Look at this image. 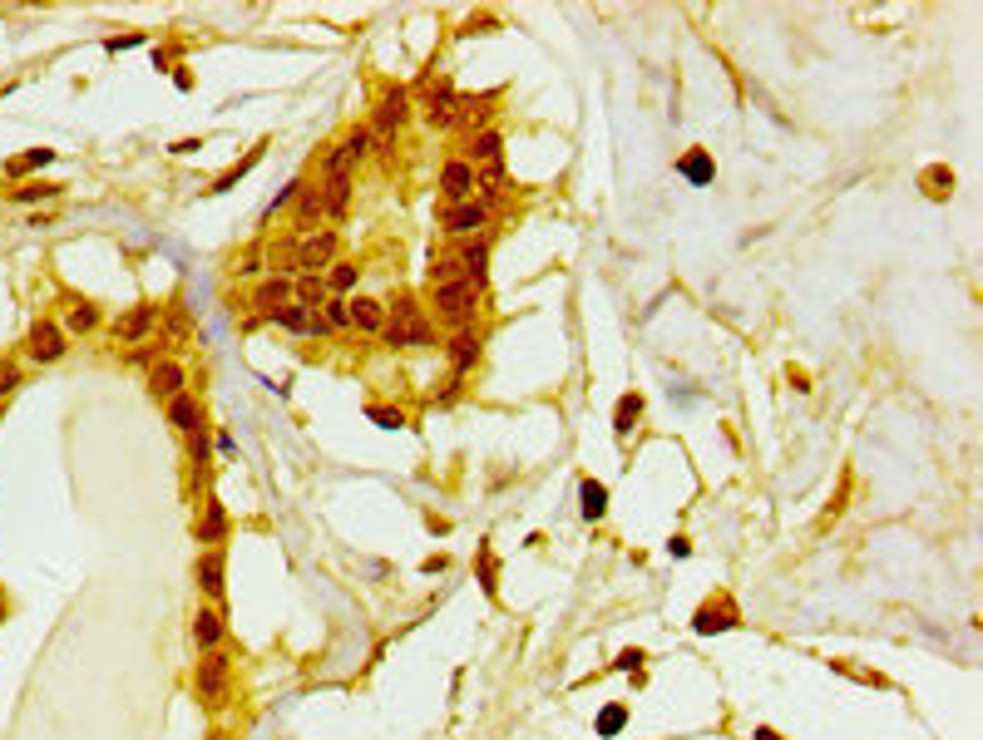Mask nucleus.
<instances>
[{"label": "nucleus", "instance_id": "f257e3e1", "mask_svg": "<svg viewBox=\"0 0 983 740\" xmlns=\"http://www.w3.org/2000/svg\"><path fill=\"white\" fill-rule=\"evenodd\" d=\"M385 346H395V351H431L435 346V321L431 311L421 306V296L401 291L391 306H385Z\"/></svg>", "mask_w": 983, "mask_h": 740}, {"label": "nucleus", "instance_id": "f03ea898", "mask_svg": "<svg viewBox=\"0 0 983 740\" xmlns=\"http://www.w3.org/2000/svg\"><path fill=\"white\" fill-rule=\"evenodd\" d=\"M479 287H469V282H450V287H431V306L435 316L431 321H445L450 331H469L479 316Z\"/></svg>", "mask_w": 983, "mask_h": 740}, {"label": "nucleus", "instance_id": "7ed1b4c3", "mask_svg": "<svg viewBox=\"0 0 983 740\" xmlns=\"http://www.w3.org/2000/svg\"><path fill=\"white\" fill-rule=\"evenodd\" d=\"M193 691H198V701H203L208 711L227 706V696H233V657H227L223 647L198 657V666H193Z\"/></svg>", "mask_w": 983, "mask_h": 740}, {"label": "nucleus", "instance_id": "20e7f679", "mask_svg": "<svg viewBox=\"0 0 983 740\" xmlns=\"http://www.w3.org/2000/svg\"><path fill=\"white\" fill-rule=\"evenodd\" d=\"M337 262V232H301L297 247H292V272L297 277H317L321 267H331Z\"/></svg>", "mask_w": 983, "mask_h": 740}, {"label": "nucleus", "instance_id": "39448f33", "mask_svg": "<svg viewBox=\"0 0 983 740\" xmlns=\"http://www.w3.org/2000/svg\"><path fill=\"white\" fill-rule=\"evenodd\" d=\"M371 153V134L366 129H347L337 143H331V153H327V178H351V168L361 163V158Z\"/></svg>", "mask_w": 983, "mask_h": 740}, {"label": "nucleus", "instance_id": "423d86ee", "mask_svg": "<svg viewBox=\"0 0 983 740\" xmlns=\"http://www.w3.org/2000/svg\"><path fill=\"white\" fill-rule=\"evenodd\" d=\"M440 227L450 232V237H459V242H469V237H485V227H489V208L485 203H455V208H445L440 213Z\"/></svg>", "mask_w": 983, "mask_h": 740}, {"label": "nucleus", "instance_id": "0eeeda50", "mask_svg": "<svg viewBox=\"0 0 983 740\" xmlns=\"http://www.w3.org/2000/svg\"><path fill=\"white\" fill-rule=\"evenodd\" d=\"M153 326H159V306H153V301H139V306H129V311L114 321V341L139 346V341H149Z\"/></svg>", "mask_w": 983, "mask_h": 740}, {"label": "nucleus", "instance_id": "6e6552de", "mask_svg": "<svg viewBox=\"0 0 983 740\" xmlns=\"http://www.w3.org/2000/svg\"><path fill=\"white\" fill-rule=\"evenodd\" d=\"M737 622H741V607L727 597V592H717V597H707L702 607H697L692 627L702 632V637H712V632H727V627H737Z\"/></svg>", "mask_w": 983, "mask_h": 740}, {"label": "nucleus", "instance_id": "1a4fd4ad", "mask_svg": "<svg viewBox=\"0 0 983 740\" xmlns=\"http://www.w3.org/2000/svg\"><path fill=\"white\" fill-rule=\"evenodd\" d=\"M25 351H30V361L55 365L70 346H65V331H60L55 321H35V326H30V336H25Z\"/></svg>", "mask_w": 983, "mask_h": 740}, {"label": "nucleus", "instance_id": "9d476101", "mask_svg": "<svg viewBox=\"0 0 983 740\" xmlns=\"http://www.w3.org/2000/svg\"><path fill=\"white\" fill-rule=\"evenodd\" d=\"M440 198L450 208L475 198V168H469L465 158H445V168H440Z\"/></svg>", "mask_w": 983, "mask_h": 740}, {"label": "nucleus", "instance_id": "9b49d317", "mask_svg": "<svg viewBox=\"0 0 983 740\" xmlns=\"http://www.w3.org/2000/svg\"><path fill=\"white\" fill-rule=\"evenodd\" d=\"M425 124H431V129H455L459 124V94H455L450 79H440L431 89V99H425Z\"/></svg>", "mask_w": 983, "mask_h": 740}, {"label": "nucleus", "instance_id": "f8f14e48", "mask_svg": "<svg viewBox=\"0 0 983 740\" xmlns=\"http://www.w3.org/2000/svg\"><path fill=\"white\" fill-rule=\"evenodd\" d=\"M272 321H277L282 331H292V336H327V331H331V326L321 321V306L311 311V306H301V301H287L277 316H272Z\"/></svg>", "mask_w": 983, "mask_h": 740}, {"label": "nucleus", "instance_id": "ddd939ff", "mask_svg": "<svg viewBox=\"0 0 983 740\" xmlns=\"http://www.w3.org/2000/svg\"><path fill=\"white\" fill-rule=\"evenodd\" d=\"M445 356H450V365H455V375H465V370H475L479 365V356H485V331H455L450 336V346H445Z\"/></svg>", "mask_w": 983, "mask_h": 740}, {"label": "nucleus", "instance_id": "4468645a", "mask_svg": "<svg viewBox=\"0 0 983 740\" xmlns=\"http://www.w3.org/2000/svg\"><path fill=\"white\" fill-rule=\"evenodd\" d=\"M193 578H198V587L208 592V597H223V578H227V558H223V548H208V553H198V563H193Z\"/></svg>", "mask_w": 983, "mask_h": 740}, {"label": "nucleus", "instance_id": "2eb2a0df", "mask_svg": "<svg viewBox=\"0 0 983 740\" xmlns=\"http://www.w3.org/2000/svg\"><path fill=\"white\" fill-rule=\"evenodd\" d=\"M183 385H188V370H183L179 361H159V365L149 370V395L163 400V405H169V400H179Z\"/></svg>", "mask_w": 983, "mask_h": 740}, {"label": "nucleus", "instance_id": "dca6fc26", "mask_svg": "<svg viewBox=\"0 0 983 740\" xmlns=\"http://www.w3.org/2000/svg\"><path fill=\"white\" fill-rule=\"evenodd\" d=\"M223 637H227L223 612H218V607H198L193 612V647L198 652H218V647H223Z\"/></svg>", "mask_w": 983, "mask_h": 740}, {"label": "nucleus", "instance_id": "f3484780", "mask_svg": "<svg viewBox=\"0 0 983 740\" xmlns=\"http://www.w3.org/2000/svg\"><path fill=\"white\" fill-rule=\"evenodd\" d=\"M455 257H459V267H465V282L469 287H479L485 291V277H489V242L485 237H469V242H459L455 247Z\"/></svg>", "mask_w": 983, "mask_h": 740}, {"label": "nucleus", "instance_id": "a211bd4d", "mask_svg": "<svg viewBox=\"0 0 983 740\" xmlns=\"http://www.w3.org/2000/svg\"><path fill=\"white\" fill-rule=\"evenodd\" d=\"M292 282H297V277H282V272H272L267 282H257V291H253V306H257V311H263V316H277L282 306L292 301Z\"/></svg>", "mask_w": 983, "mask_h": 740}, {"label": "nucleus", "instance_id": "6ab92c4d", "mask_svg": "<svg viewBox=\"0 0 983 740\" xmlns=\"http://www.w3.org/2000/svg\"><path fill=\"white\" fill-rule=\"evenodd\" d=\"M227 538V509L223 499H203V518H198V543L218 548Z\"/></svg>", "mask_w": 983, "mask_h": 740}, {"label": "nucleus", "instance_id": "aec40b11", "mask_svg": "<svg viewBox=\"0 0 983 740\" xmlns=\"http://www.w3.org/2000/svg\"><path fill=\"white\" fill-rule=\"evenodd\" d=\"M169 425L179 430V435H188V439H193L198 430H203V405H198V400L188 395V390H183L179 400H169Z\"/></svg>", "mask_w": 983, "mask_h": 740}, {"label": "nucleus", "instance_id": "412c9836", "mask_svg": "<svg viewBox=\"0 0 983 740\" xmlns=\"http://www.w3.org/2000/svg\"><path fill=\"white\" fill-rule=\"evenodd\" d=\"M499 158H505V134H499V129H485V134H475V139H469V153H465L469 168L499 163Z\"/></svg>", "mask_w": 983, "mask_h": 740}, {"label": "nucleus", "instance_id": "4be33fe9", "mask_svg": "<svg viewBox=\"0 0 983 740\" xmlns=\"http://www.w3.org/2000/svg\"><path fill=\"white\" fill-rule=\"evenodd\" d=\"M351 326L366 336H381L385 331V301H376V296H357L351 301Z\"/></svg>", "mask_w": 983, "mask_h": 740}, {"label": "nucleus", "instance_id": "5701e85b", "mask_svg": "<svg viewBox=\"0 0 983 740\" xmlns=\"http://www.w3.org/2000/svg\"><path fill=\"white\" fill-rule=\"evenodd\" d=\"M321 213L327 217H341L351 208V178H321Z\"/></svg>", "mask_w": 983, "mask_h": 740}, {"label": "nucleus", "instance_id": "b1692460", "mask_svg": "<svg viewBox=\"0 0 983 740\" xmlns=\"http://www.w3.org/2000/svg\"><path fill=\"white\" fill-rule=\"evenodd\" d=\"M450 282H465V267H459L455 252H440V257H431V267H425V287H450Z\"/></svg>", "mask_w": 983, "mask_h": 740}, {"label": "nucleus", "instance_id": "393cba45", "mask_svg": "<svg viewBox=\"0 0 983 740\" xmlns=\"http://www.w3.org/2000/svg\"><path fill=\"white\" fill-rule=\"evenodd\" d=\"M475 193L485 198V208L495 203L499 193H505V158H499V163H485V168H475Z\"/></svg>", "mask_w": 983, "mask_h": 740}, {"label": "nucleus", "instance_id": "a878e982", "mask_svg": "<svg viewBox=\"0 0 983 740\" xmlns=\"http://www.w3.org/2000/svg\"><path fill=\"white\" fill-rule=\"evenodd\" d=\"M489 104L495 99H459V129H469V139H475V134H485V124H489Z\"/></svg>", "mask_w": 983, "mask_h": 740}, {"label": "nucleus", "instance_id": "bb28decb", "mask_svg": "<svg viewBox=\"0 0 983 740\" xmlns=\"http://www.w3.org/2000/svg\"><path fill=\"white\" fill-rule=\"evenodd\" d=\"M317 217H321V188L301 183V188H297V227L311 232V222H317Z\"/></svg>", "mask_w": 983, "mask_h": 740}, {"label": "nucleus", "instance_id": "cd10ccee", "mask_svg": "<svg viewBox=\"0 0 983 740\" xmlns=\"http://www.w3.org/2000/svg\"><path fill=\"white\" fill-rule=\"evenodd\" d=\"M357 277H361L357 262H341V257H337V262H331V272H327V291H331V296H347L351 287H357Z\"/></svg>", "mask_w": 983, "mask_h": 740}, {"label": "nucleus", "instance_id": "c85d7f7f", "mask_svg": "<svg viewBox=\"0 0 983 740\" xmlns=\"http://www.w3.org/2000/svg\"><path fill=\"white\" fill-rule=\"evenodd\" d=\"M327 296H331V291H327V282H321V277H297V282H292V301L311 306V311H317Z\"/></svg>", "mask_w": 983, "mask_h": 740}, {"label": "nucleus", "instance_id": "c756f323", "mask_svg": "<svg viewBox=\"0 0 983 740\" xmlns=\"http://www.w3.org/2000/svg\"><path fill=\"white\" fill-rule=\"evenodd\" d=\"M637 420H643V395H623V400H618V410H613V430H618V435L627 439Z\"/></svg>", "mask_w": 983, "mask_h": 740}, {"label": "nucleus", "instance_id": "7c9ffc66", "mask_svg": "<svg viewBox=\"0 0 983 740\" xmlns=\"http://www.w3.org/2000/svg\"><path fill=\"white\" fill-rule=\"evenodd\" d=\"M321 321H327L331 331H351V301L347 296H327V301H321Z\"/></svg>", "mask_w": 983, "mask_h": 740}, {"label": "nucleus", "instance_id": "2f4dec72", "mask_svg": "<svg viewBox=\"0 0 983 740\" xmlns=\"http://www.w3.org/2000/svg\"><path fill=\"white\" fill-rule=\"evenodd\" d=\"M94 326H99V306H89V301H75L70 306V316H65V331H94Z\"/></svg>", "mask_w": 983, "mask_h": 740}, {"label": "nucleus", "instance_id": "473e14b6", "mask_svg": "<svg viewBox=\"0 0 983 740\" xmlns=\"http://www.w3.org/2000/svg\"><path fill=\"white\" fill-rule=\"evenodd\" d=\"M583 513H589V518H603V513H608V489H603V484L583 479Z\"/></svg>", "mask_w": 983, "mask_h": 740}, {"label": "nucleus", "instance_id": "72a5a7b5", "mask_svg": "<svg viewBox=\"0 0 983 740\" xmlns=\"http://www.w3.org/2000/svg\"><path fill=\"white\" fill-rule=\"evenodd\" d=\"M10 198H15V203H45V198H60V183H25Z\"/></svg>", "mask_w": 983, "mask_h": 740}, {"label": "nucleus", "instance_id": "f704fd0d", "mask_svg": "<svg viewBox=\"0 0 983 740\" xmlns=\"http://www.w3.org/2000/svg\"><path fill=\"white\" fill-rule=\"evenodd\" d=\"M366 420L381 430H405V410H391V405H371L366 410Z\"/></svg>", "mask_w": 983, "mask_h": 740}, {"label": "nucleus", "instance_id": "c9c22d12", "mask_svg": "<svg viewBox=\"0 0 983 740\" xmlns=\"http://www.w3.org/2000/svg\"><path fill=\"white\" fill-rule=\"evenodd\" d=\"M263 148H267V143H257V148H253V153H247V158H243V163H237V168H227V173H223V178H218V183H213V193H223V188H233L237 178H243L247 168H253L257 158H263Z\"/></svg>", "mask_w": 983, "mask_h": 740}, {"label": "nucleus", "instance_id": "e433bc0d", "mask_svg": "<svg viewBox=\"0 0 983 740\" xmlns=\"http://www.w3.org/2000/svg\"><path fill=\"white\" fill-rule=\"evenodd\" d=\"M924 183H929V198H949V193H954V173H949V168H929Z\"/></svg>", "mask_w": 983, "mask_h": 740}, {"label": "nucleus", "instance_id": "4c0bfd02", "mask_svg": "<svg viewBox=\"0 0 983 740\" xmlns=\"http://www.w3.org/2000/svg\"><path fill=\"white\" fill-rule=\"evenodd\" d=\"M50 158H55V148H30L25 158H15V163H10V173H25V168H45Z\"/></svg>", "mask_w": 983, "mask_h": 740}, {"label": "nucleus", "instance_id": "58836bf2", "mask_svg": "<svg viewBox=\"0 0 983 740\" xmlns=\"http://www.w3.org/2000/svg\"><path fill=\"white\" fill-rule=\"evenodd\" d=\"M15 390H20V365L0 361V405H5V395H15Z\"/></svg>", "mask_w": 983, "mask_h": 740}, {"label": "nucleus", "instance_id": "ea45409f", "mask_svg": "<svg viewBox=\"0 0 983 740\" xmlns=\"http://www.w3.org/2000/svg\"><path fill=\"white\" fill-rule=\"evenodd\" d=\"M682 173H687V178H697V183H712V163H707L702 153H697V158H687V163H682Z\"/></svg>", "mask_w": 983, "mask_h": 740}, {"label": "nucleus", "instance_id": "a19ab883", "mask_svg": "<svg viewBox=\"0 0 983 740\" xmlns=\"http://www.w3.org/2000/svg\"><path fill=\"white\" fill-rule=\"evenodd\" d=\"M623 721H627V711H623V706H608V711H603V721H598V735H613Z\"/></svg>", "mask_w": 983, "mask_h": 740}, {"label": "nucleus", "instance_id": "79ce46f5", "mask_svg": "<svg viewBox=\"0 0 983 740\" xmlns=\"http://www.w3.org/2000/svg\"><path fill=\"white\" fill-rule=\"evenodd\" d=\"M756 740H781V735H776V731H766V726H761V731H756Z\"/></svg>", "mask_w": 983, "mask_h": 740}, {"label": "nucleus", "instance_id": "37998d69", "mask_svg": "<svg viewBox=\"0 0 983 740\" xmlns=\"http://www.w3.org/2000/svg\"><path fill=\"white\" fill-rule=\"evenodd\" d=\"M5 612H10V602H5V592H0V622H5Z\"/></svg>", "mask_w": 983, "mask_h": 740}, {"label": "nucleus", "instance_id": "c03bdc74", "mask_svg": "<svg viewBox=\"0 0 983 740\" xmlns=\"http://www.w3.org/2000/svg\"><path fill=\"white\" fill-rule=\"evenodd\" d=\"M208 740H233V735H227V731H213V735H208Z\"/></svg>", "mask_w": 983, "mask_h": 740}, {"label": "nucleus", "instance_id": "a18cd8bd", "mask_svg": "<svg viewBox=\"0 0 983 740\" xmlns=\"http://www.w3.org/2000/svg\"><path fill=\"white\" fill-rule=\"evenodd\" d=\"M0 425H5V405H0Z\"/></svg>", "mask_w": 983, "mask_h": 740}]
</instances>
